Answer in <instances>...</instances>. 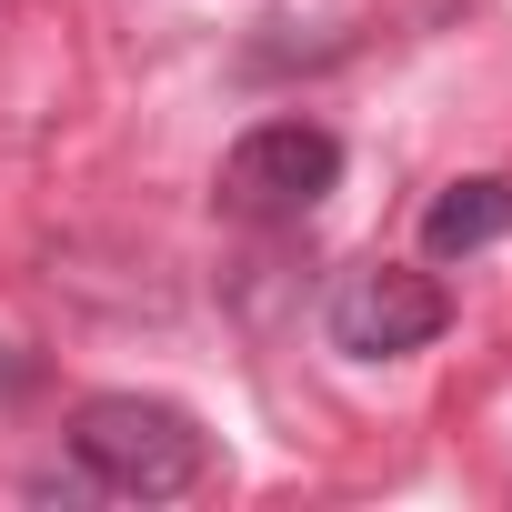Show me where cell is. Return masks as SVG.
I'll list each match as a JSON object with an SVG mask.
<instances>
[{"mask_svg": "<svg viewBox=\"0 0 512 512\" xmlns=\"http://www.w3.org/2000/svg\"><path fill=\"white\" fill-rule=\"evenodd\" d=\"M71 462H81V482L111 492V502H171V492L201 482L211 442H201V422H191L181 402L91 392V402L71 412Z\"/></svg>", "mask_w": 512, "mask_h": 512, "instance_id": "1", "label": "cell"}, {"mask_svg": "<svg viewBox=\"0 0 512 512\" xmlns=\"http://www.w3.org/2000/svg\"><path fill=\"white\" fill-rule=\"evenodd\" d=\"M332 191H342V141L322 121H262V131H241L221 151V181H211V201L231 221H302Z\"/></svg>", "mask_w": 512, "mask_h": 512, "instance_id": "2", "label": "cell"}, {"mask_svg": "<svg viewBox=\"0 0 512 512\" xmlns=\"http://www.w3.org/2000/svg\"><path fill=\"white\" fill-rule=\"evenodd\" d=\"M442 322H452V292H442L432 272H412V262H362V272H342V292H332V312H322L332 352H352V362H402V352L442 342Z\"/></svg>", "mask_w": 512, "mask_h": 512, "instance_id": "3", "label": "cell"}, {"mask_svg": "<svg viewBox=\"0 0 512 512\" xmlns=\"http://www.w3.org/2000/svg\"><path fill=\"white\" fill-rule=\"evenodd\" d=\"M502 231H512V181H492V171L442 181L432 211H422V251L432 262H472V251H492Z\"/></svg>", "mask_w": 512, "mask_h": 512, "instance_id": "4", "label": "cell"}]
</instances>
